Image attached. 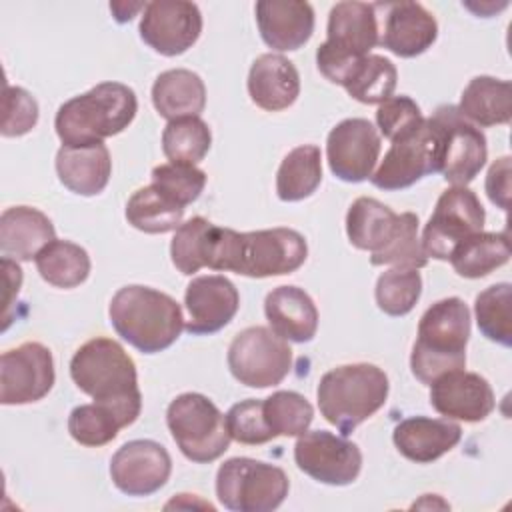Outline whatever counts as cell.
I'll use <instances>...</instances> for the list:
<instances>
[{
	"instance_id": "cell-1",
	"label": "cell",
	"mask_w": 512,
	"mask_h": 512,
	"mask_svg": "<svg viewBox=\"0 0 512 512\" xmlns=\"http://www.w3.org/2000/svg\"><path fill=\"white\" fill-rule=\"evenodd\" d=\"M308 256L306 238L292 228L236 232L210 226L204 266L218 272H236L248 278H270L296 272Z\"/></svg>"
},
{
	"instance_id": "cell-2",
	"label": "cell",
	"mask_w": 512,
	"mask_h": 512,
	"mask_svg": "<svg viewBox=\"0 0 512 512\" xmlns=\"http://www.w3.org/2000/svg\"><path fill=\"white\" fill-rule=\"evenodd\" d=\"M70 378L94 402L112 408L124 428L140 416L142 394L136 364L116 340L96 336L84 342L70 360Z\"/></svg>"
},
{
	"instance_id": "cell-3",
	"label": "cell",
	"mask_w": 512,
	"mask_h": 512,
	"mask_svg": "<svg viewBox=\"0 0 512 512\" xmlns=\"http://www.w3.org/2000/svg\"><path fill=\"white\" fill-rule=\"evenodd\" d=\"M116 334L144 354L170 348L184 330L180 304L150 286L130 284L120 288L108 306Z\"/></svg>"
},
{
	"instance_id": "cell-4",
	"label": "cell",
	"mask_w": 512,
	"mask_h": 512,
	"mask_svg": "<svg viewBox=\"0 0 512 512\" xmlns=\"http://www.w3.org/2000/svg\"><path fill=\"white\" fill-rule=\"evenodd\" d=\"M136 94L120 82H100L64 102L54 118L62 146H86L120 134L134 120Z\"/></svg>"
},
{
	"instance_id": "cell-5",
	"label": "cell",
	"mask_w": 512,
	"mask_h": 512,
	"mask_svg": "<svg viewBox=\"0 0 512 512\" xmlns=\"http://www.w3.org/2000/svg\"><path fill=\"white\" fill-rule=\"evenodd\" d=\"M468 338L470 310L464 300L450 296L434 302L418 322L410 354L412 374L430 386L440 374L464 368Z\"/></svg>"
},
{
	"instance_id": "cell-6",
	"label": "cell",
	"mask_w": 512,
	"mask_h": 512,
	"mask_svg": "<svg viewBox=\"0 0 512 512\" xmlns=\"http://www.w3.org/2000/svg\"><path fill=\"white\" fill-rule=\"evenodd\" d=\"M388 388V376L376 364L358 362L336 366L318 382V408L342 436H348L384 406Z\"/></svg>"
},
{
	"instance_id": "cell-7",
	"label": "cell",
	"mask_w": 512,
	"mask_h": 512,
	"mask_svg": "<svg viewBox=\"0 0 512 512\" xmlns=\"http://www.w3.org/2000/svg\"><path fill=\"white\" fill-rule=\"evenodd\" d=\"M166 424L180 452L196 464L218 460L232 440L226 416L210 398L198 392L176 396L168 404Z\"/></svg>"
},
{
	"instance_id": "cell-8",
	"label": "cell",
	"mask_w": 512,
	"mask_h": 512,
	"mask_svg": "<svg viewBox=\"0 0 512 512\" xmlns=\"http://www.w3.org/2000/svg\"><path fill=\"white\" fill-rule=\"evenodd\" d=\"M286 472L262 460L236 456L216 472V496L232 512H272L288 496Z\"/></svg>"
},
{
	"instance_id": "cell-9",
	"label": "cell",
	"mask_w": 512,
	"mask_h": 512,
	"mask_svg": "<svg viewBox=\"0 0 512 512\" xmlns=\"http://www.w3.org/2000/svg\"><path fill=\"white\" fill-rule=\"evenodd\" d=\"M442 136L434 118H426L416 130L392 140L370 182L386 192L416 184L426 174L440 172Z\"/></svg>"
},
{
	"instance_id": "cell-10",
	"label": "cell",
	"mask_w": 512,
	"mask_h": 512,
	"mask_svg": "<svg viewBox=\"0 0 512 512\" xmlns=\"http://www.w3.org/2000/svg\"><path fill=\"white\" fill-rule=\"evenodd\" d=\"M228 368L248 388L280 384L292 368V350L284 338L266 326H250L228 346Z\"/></svg>"
},
{
	"instance_id": "cell-11",
	"label": "cell",
	"mask_w": 512,
	"mask_h": 512,
	"mask_svg": "<svg viewBox=\"0 0 512 512\" xmlns=\"http://www.w3.org/2000/svg\"><path fill=\"white\" fill-rule=\"evenodd\" d=\"M484 208L468 186L444 190L422 232V250L428 258L448 260L452 250L468 236L482 232Z\"/></svg>"
},
{
	"instance_id": "cell-12",
	"label": "cell",
	"mask_w": 512,
	"mask_h": 512,
	"mask_svg": "<svg viewBox=\"0 0 512 512\" xmlns=\"http://www.w3.org/2000/svg\"><path fill=\"white\" fill-rule=\"evenodd\" d=\"M294 462L316 482L348 486L362 470V452L346 436L326 430H306L294 444Z\"/></svg>"
},
{
	"instance_id": "cell-13",
	"label": "cell",
	"mask_w": 512,
	"mask_h": 512,
	"mask_svg": "<svg viewBox=\"0 0 512 512\" xmlns=\"http://www.w3.org/2000/svg\"><path fill=\"white\" fill-rule=\"evenodd\" d=\"M442 136L440 174L452 186L470 184L488 158L486 136L470 124L456 106H438L432 114Z\"/></svg>"
},
{
	"instance_id": "cell-14",
	"label": "cell",
	"mask_w": 512,
	"mask_h": 512,
	"mask_svg": "<svg viewBox=\"0 0 512 512\" xmlns=\"http://www.w3.org/2000/svg\"><path fill=\"white\" fill-rule=\"evenodd\" d=\"M54 378L52 352L40 342H24L0 356V402H38L52 390Z\"/></svg>"
},
{
	"instance_id": "cell-15",
	"label": "cell",
	"mask_w": 512,
	"mask_h": 512,
	"mask_svg": "<svg viewBox=\"0 0 512 512\" xmlns=\"http://www.w3.org/2000/svg\"><path fill=\"white\" fill-rule=\"evenodd\" d=\"M202 32V14L194 2H148L140 18V38L162 56H178L196 44Z\"/></svg>"
},
{
	"instance_id": "cell-16",
	"label": "cell",
	"mask_w": 512,
	"mask_h": 512,
	"mask_svg": "<svg viewBox=\"0 0 512 512\" xmlns=\"http://www.w3.org/2000/svg\"><path fill=\"white\" fill-rule=\"evenodd\" d=\"M380 156V134L366 118L338 122L326 140V158L332 174L344 182H364L374 174Z\"/></svg>"
},
{
	"instance_id": "cell-17",
	"label": "cell",
	"mask_w": 512,
	"mask_h": 512,
	"mask_svg": "<svg viewBox=\"0 0 512 512\" xmlns=\"http://www.w3.org/2000/svg\"><path fill=\"white\" fill-rule=\"evenodd\" d=\"M172 458L154 440H130L122 444L110 460L114 486L128 496H150L170 478Z\"/></svg>"
},
{
	"instance_id": "cell-18",
	"label": "cell",
	"mask_w": 512,
	"mask_h": 512,
	"mask_svg": "<svg viewBox=\"0 0 512 512\" xmlns=\"http://www.w3.org/2000/svg\"><path fill=\"white\" fill-rule=\"evenodd\" d=\"M430 404L448 420L480 422L492 414L496 400L484 376L458 368L440 374L430 384Z\"/></svg>"
},
{
	"instance_id": "cell-19",
	"label": "cell",
	"mask_w": 512,
	"mask_h": 512,
	"mask_svg": "<svg viewBox=\"0 0 512 512\" xmlns=\"http://www.w3.org/2000/svg\"><path fill=\"white\" fill-rule=\"evenodd\" d=\"M184 304L188 310L184 328L194 336H204L222 330L236 316L240 294L226 276L206 274L192 278L186 286Z\"/></svg>"
},
{
	"instance_id": "cell-20",
	"label": "cell",
	"mask_w": 512,
	"mask_h": 512,
	"mask_svg": "<svg viewBox=\"0 0 512 512\" xmlns=\"http://www.w3.org/2000/svg\"><path fill=\"white\" fill-rule=\"evenodd\" d=\"M386 10L384 30L378 44L400 58H414L426 52L438 36L436 18L418 2L382 4Z\"/></svg>"
},
{
	"instance_id": "cell-21",
	"label": "cell",
	"mask_w": 512,
	"mask_h": 512,
	"mask_svg": "<svg viewBox=\"0 0 512 512\" xmlns=\"http://www.w3.org/2000/svg\"><path fill=\"white\" fill-rule=\"evenodd\" d=\"M254 12L262 40L274 50H298L314 32V10L308 2L260 0Z\"/></svg>"
},
{
	"instance_id": "cell-22",
	"label": "cell",
	"mask_w": 512,
	"mask_h": 512,
	"mask_svg": "<svg viewBox=\"0 0 512 512\" xmlns=\"http://www.w3.org/2000/svg\"><path fill=\"white\" fill-rule=\"evenodd\" d=\"M462 438V428L448 418L412 416L396 424L392 432L398 452L416 462L430 464L450 452Z\"/></svg>"
},
{
	"instance_id": "cell-23",
	"label": "cell",
	"mask_w": 512,
	"mask_h": 512,
	"mask_svg": "<svg viewBox=\"0 0 512 512\" xmlns=\"http://www.w3.org/2000/svg\"><path fill=\"white\" fill-rule=\"evenodd\" d=\"M248 94L266 112H280L292 106L300 94L296 66L282 54L258 56L248 72Z\"/></svg>"
},
{
	"instance_id": "cell-24",
	"label": "cell",
	"mask_w": 512,
	"mask_h": 512,
	"mask_svg": "<svg viewBox=\"0 0 512 512\" xmlns=\"http://www.w3.org/2000/svg\"><path fill=\"white\" fill-rule=\"evenodd\" d=\"M270 330L290 342H310L318 330V308L298 286H278L264 300Z\"/></svg>"
},
{
	"instance_id": "cell-25",
	"label": "cell",
	"mask_w": 512,
	"mask_h": 512,
	"mask_svg": "<svg viewBox=\"0 0 512 512\" xmlns=\"http://www.w3.org/2000/svg\"><path fill=\"white\" fill-rule=\"evenodd\" d=\"M326 44L352 54L366 56L380 42L376 4L338 2L328 14Z\"/></svg>"
},
{
	"instance_id": "cell-26",
	"label": "cell",
	"mask_w": 512,
	"mask_h": 512,
	"mask_svg": "<svg viewBox=\"0 0 512 512\" xmlns=\"http://www.w3.org/2000/svg\"><path fill=\"white\" fill-rule=\"evenodd\" d=\"M56 172L70 192L96 196L106 188L112 174L110 152L104 142L62 146L56 154Z\"/></svg>"
},
{
	"instance_id": "cell-27",
	"label": "cell",
	"mask_w": 512,
	"mask_h": 512,
	"mask_svg": "<svg viewBox=\"0 0 512 512\" xmlns=\"http://www.w3.org/2000/svg\"><path fill=\"white\" fill-rule=\"evenodd\" d=\"M56 240L52 220L32 206H12L0 216V250L6 258L32 260Z\"/></svg>"
},
{
	"instance_id": "cell-28",
	"label": "cell",
	"mask_w": 512,
	"mask_h": 512,
	"mask_svg": "<svg viewBox=\"0 0 512 512\" xmlns=\"http://www.w3.org/2000/svg\"><path fill=\"white\" fill-rule=\"evenodd\" d=\"M152 104L168 122L184 116H200L206 106V86L192 70H166L152 84Z\"/></svg>"
},
{
	"instance_id": "cell-29",
	"label": "cell",
	"mask_w": 512,
	"mask_h": 512,
	"mask_svg": "<svg viewBox=\"0 0 512 512\" xmlns=\"http://www.w3.org/2000/svg\"><path fill=\"white\" fill-rule=\"evenodd\" d=\"M458 112L482 128L508 124L512 118V84L492 76H476L460 96Z\"/></svg>"
},
{
	"instance_id": "cell-30",
	"label": "cell",
	"mask_w": 512,
	"mask_h": 512,
	"mask_svg": "<svg viewBox=\"0 0 512 512\" xmlns=\"http://www.w3.org/2000/svg\"><path fill=\"white\" fill-rule=\"evenodd\" d=\"M398 218L392 208L376 198H356L346 214V234L352 246L368 250L370 254L380 252L396 234Z\"/></svg>"
},
{
	"instance_id": "cell-31",
	"label": "cell",
	"mask_w": 512,
	"mask_h": 512,
	"mask_svg": "<svg viewBox=\"0 0 512 512\" xmlns=\"http://www.w3.org/2000/svg\"><path fill=\"white\" fill-rule=\"evenodd\" d=\"M454 272L462 278H482L510 260L506 232H476L462 240L450 254Z\"/></svg>"
},
{
	"instance_id": "cell-32",
	"label": "cell",
	"mask_w": 512,
	"mask_h": 512,
	"mask_svg": "<svg viewBox=\"0 0 512 512\" xmlns=\"http://www.w3.org/2000/svg\"><path fill=\"white\" fill-rule=\"evenodd\" d=\"M322 182V154L314 144L290 150L276 172V194L282 202H298L316 192Z\"/></svg>"
},
{
	"instance_id": "cell-33",
	"label": "cell",
	"mask_w": 512,
	"mask_h": 512,
	"mask_svg": "<svg viewBox=\"0 0 512 512\" xmlns=\"http://www.w3.org/2000/svg\"><path fill=\"white\" fill-rule=\"evenodd\" d=\"M184 206L176 204L154 184L138 188L126 202V220L146 234H164L176 230L184 218Z\"/></svg>"
},
{
	"instance_id": "cell-34",
	"label": "cell",
	"mask_w": 512,
	"mask_h": 512,
	"mask_svg": "<svg viewBox=\"0 0 512 512\" xmlns=\"http://www.w3.org/2000/svg\"><path fill=\"white\" fill-rule=\"evenodd\" d=\"M44 282L56 288H76L90 274L88 252L70 240H52L34 258Z\"/></svg>"
},
{
	"instance_id": "cell-35",
	"label": "cell",
	"mask_w": 512,
	"mask_h": 512,
	"mask_svg": "<svg viewBox=\"0 0 512 512\" xmlns=\"http://www.w3.org/2000/svg\"><path fill=\"white\" fill-rule=\"evenodd\" d=\"M396 80V66L388 58L380 54H366L356 60L342 88L362 104H382L392 96Z\"/></svg>"
},
{
	"instance_id": "cell-36",
	"label": "cell",
	"mask_w": 512,
	"mask_h": 512,
	"mask_svg": "<svg viewBox=\"0 0 512 512\" xmlns=\"http://www.w3.org/2000/svg\"><path fill=\"white\" fill-rule=\"evenodd\" d=\"M210 144V128L200 116L170 120L162 132V152L174 164H196L204 160Z\"/></svg>"
},
{
	"instance_id": "cell-37",
	"label": "cell",
	"mask_w": 512,
	"mask_h": 512,
	"mask_svg": "<svg viewBox=\"0 0 512 512\" xmlns=\"http://www.w3.org/2000/svg\"><path fill=\"white\" fill-rule=\"evenodd\" d=\"M262 418L274 438L300 436L314 420L312 404L298 392L278 390L262 400Z\"/></svg>"
},
{
	"instance_id": "cell-38",
	"label": "cell",
	"mask_w": 512,
	"mask_h": 512,
	"mask_svg": "<svg viewBox=\"0 0 512 512\" xmlns=\"http://www.w3.org/2000/svg\"><path fill=\"white\" fill-rule=\"evenodd\" d=\"M510 304H512V286L508 282L488 286L474 300L478 330L488 340L502 344L506 348L512 344Z\"/></svg>"
},
{
	"instance_id": "cell-39",
	"label": "cell",
	"mask_w": 512,
	"mask_h": 512,
	"mask_svg": "<svg viewBox=\"0 0 512 512\" xmlns=\"http://www.w3.org/2000/svg\"><path fill=\"white\" fill-rule=\"evenodd\" d=\"M422 294V278L416 268H390L376 282V304L388 316H406Z\"/></svg>"
},
{
	"instance_id": "cell-40",
	"label": "cell",
	"mask_w": 512,
	"mask_h": 512,
	"mask_svg": "<svg viewBox=\"0 0 512 512\" xmlns=\"http://www.w3.org/2000/svg\"><path fill=\"white\" fill-rule=\"evenodd\" d=\"M120 428H124V424L116 412L100 402L80 404L68 416L70 436L88 448H98L112 442Z\"/></svg>"
},
{
	"instance_id": "cell-41",
	"label": "cell",
	"mask_w": 512,
	"mask_h": 512,
	"mask_svg": "<svg viewBox=\"0 0 512 512\" xmlns=\"http://www.w3.org/2000/svg\"><path fill=\"white\" fill-rule=\"evenodd\" d=\"M372 266H398V268H424L428 256L422 250L418 238V216L412 212H402L398 218V228L394 238L380 250L370 254Z\"/></svg>"
},
{
	"instance_id": "cell-42",
	"label": "cell",
	"mask_w": 512,
	"mask_h": 512,
	"mask_svg": "<svg viewBox=\"0 0 512 512\" xmlns=\"http://www.w3.org/2000/svg\"><path fill=\"white\" fill-rule=\"evenodd\" d=\"M210 226L212 222L204 216H194L176 228L170 242V256L180 274L192 276L204 268V250Z\"/></svg>"
},
{
	"instance_id": "cell-43",
	"label": "cell",
	"mask_w": 512,
	"mask_h": 512,
	"mask_svg": "<svg viewBox=\"0 0 512 512\" xmlns=\"http://www.w3.org/2000/svg\"><path fill=\"white\" fill-rule=\"evenodd\" d=\"M152 184L180 206H188L202 194L206 172L194 164H160L152 168Z\"/></svg>"
},
{
	"instance_id": "cell-44",
	"label": "cell",
	"mask_w": 512,
	"mask_h": 512,
	"mask_svg": "<svg viewBox=\"0 0 512 512\" xmlns=\"http://www.w3.org/2000/svg\"><path fill=\"white\" fill-rule=\"evenodd\" d=\"M424 122L420 106L410 96H390L376 110V124L390 142L416 130Z\"/></svg>"
},
{
	"instance_id": "cell-45",
	"label": "cell",
	"mask_w": 512,
	"mask_h": 512,
	"mask_svg": "<svg viewBox=\"0 0 512 512\" xmlns=\"http://www.w3.org/2000/svg\"><path fill=\"white\" fill-rule=\"evenodd\" d=\"M226 426L232 440L240 444L256 446L272 440L262 418V400L256 398L234 404L226 414Z\"/></svg>"
},
{
	"instance_id": "cell-46",
	"label": "cell",
	"mask_w": 512,
	"mask_h": 512,
	"mask_svg": "<svg viewBox=\"0 0 512 512\" xmlns=\"http://www.w3.org/2000/svg\"><path fill=\"white\" fill-rule=\"evenodd\" d=\"M38 122V104L36 100L20 86L4 88V118H2V136L14 138L28 134Z\"/></svg>"
},
{
	"instance_id": "cell-47",
	"label": "cell",
	"mask_w": 512,
	"mask_h": 512,
	"mask_svg": "<svg viewBox=\"0 0 512 512\" xmlns=\"http://www.w3.org/2000/svg\"><path fill=\"white\" fill-rule=\"evenodd\" d=\"M486 194L492 204L508 210L510 202V156L498 158L486 174Z\"/></svg>"
},
{
	"instance_id": "cell-48",
	"label": "cell",
	"mask_w": 512,
	"mask_h": 512,
	"mask_svg": "<svg viewBox=\"0 0 512 512\" xmlns=\"http://www.w3.org/2000/svg\"><path fill=\"white\" fill-rule=\"evenodd\" d=\"M144 8H146V4H142V2H138V4L112 2V4H110V10H112V14H114V18H116L118 22H128V20H132L134 14H136L138 10H144Z\"/></svg>"
}]
</instances>
